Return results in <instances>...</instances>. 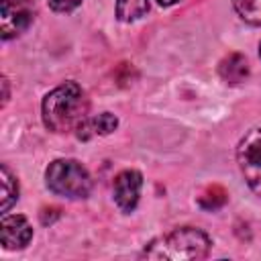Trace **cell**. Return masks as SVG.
Wrapping results in <instances>:
<instances>
[{
    "label": "cell",
    "instance_id": "cell-9",
    "mask_svg": "<svg viewBox=\"0 0 261 261\" xmlns=\"http://www.w3.org/2000/svg\"><path fill=\"white\" fill-rule=\"evenodd\" d=\"M218 71H220L224 82L239 84V82H243L249 75V65H247V59L241 53H230L226 59L220 61Z\"/></svg>",
    "mask_w": 261,
    "mask_h": 261
},
{
    "label": "cell",
    "instance_id": "cell-5",
    "mask_svg": "<svg viewBox=\"0 0 261 261\" xmlns=\"http://www.w3.org/2000/svg\"><path fill=\"white\" fill-rule=\"evenodd\" d=\"M35 8L29 0H2L0 8V35L4 41L20 35L33 22Z\"/></svg>",
    "mask_w": 261,
    "mask_h": 261
},
{
    "label": "cell",
    "instance_id": "cell-3",
    "mask_svg": "<svg viewBox=\"0 0 261 261\" xmlns=\"http://www.w3.org/2000/svg\"><path fill=\"white\" fill-rule=\"evenodd\" d=\"M47 188L63 198H86L92 192L88 169L75 159H55L45 171Z\"/></svg>",
    "mask_w": 261,
    "mask_h": 261
},
{
    "label": "cell",
    "instance_id": "cell-13",
    "mask_svg": "<svg viewBox=\"0 0 261 261\" xmlns=\"http://www.w3.org/2000/svg\"><path fill=\"white\" fill-rule=\"evenodd\" d=\"M47 2L55 12H71L82 4V0H47Z\"/></svg>",
    "mask_w": 261,
    "mask_h": 261
},
{
    "label": "cell",
    "instance_id": "cell-12",
    "mask_svg": "<svg viewBox=\"0 0 261 261\" xmlns=\"http://www.w3.org/2000/svg\"><path fill=\"white\" fill-rule=\"evenodd\" d=\"M232 6L245 22L261 27V0H232Z\"/></svg>",
    "mask_w": 261,
    "mask_h": 261
},
{
    "label": "cell",
    "instance_id": "cell-6",
    "mask_svg": "<svg viewBox=\"0 0 261 261\" xmlns=\"http://www.w3.org/2000/svg\"><path fill=\"white\" fill-rule=\"evenodd\" d=\"M141 188H143V175L137 169L120 171L114 177V184H112V194H114L116 206L122 212H133L139 204Z\"/></svg>",
    "mask_w": 261,
    "mask_h": 261
},
{
    "label": "cell",
    "instance_id": "cell-1",
    "mask_svg": "<svg viewBox=\"0 0 261 261\" xmlns=\"http://www.w3.org/2000/svg\"><path fill=\"white\" fill-rule=\"evenodd\" d=\"M88 98L80 84L65 82L51 90L43 100V122L53 133L77 128L88 116Z\"/></svg>",
    "mask_w": 261,
    "mask_h": 261
},
{
    "label": "cell",
    "instance_id": "cell-2",
    "mask_svg": "<svg viewBox=\"0 0 261 261\" xmlns=\"http://www.w3.org/2000/svg\"><path fill=\"white\" fill-rule=\"evenodd\" d=\"M210 237L194 226H179L169 230L167 234L151 241L143 257L155 259V261H192V259H204L210 251Z\"/></svg>",
    "mask_w": 261,
    "mask_h": 261
},
{
    "label": "cell",
    "instance_id": "cell-7",
    "mask_svg": "<svg viewBox=\"0 0 261 261\" xmlns=\"http://www.w3.org/2000/svg\"><path fill=\"white\" fill-rule=\"evenodd\" d=\"M0 239L4 249H22L33 239V228L29 220L20 214H6L0 222Z\"/></svg>",
    "mask_w": 261,
    "mask_h": 261
},
{
    "label": "cell",
    "instance_id": "cell-4",
    "mask_svg": "<svg viewBox=\"0 0 261 261\" xmlns=\"http://www.w3.org/2000/svg\"><path fill=\"white\" fill-rule=\"evenodd\" d=\"M237 163L247 186L261 196V128H251L239 141Z\"/></svg>",
    "mask_w": 261,
    "mask_h": 261
},
{
    "label": "cell",
    "instance_id": "cell-8",
    "mask_svg": "<svg viewBox=\"0 0 261 261\" xmlns=\"http://www.w3.org/2000/svg\"><path fill=\"white\" fill-rule=\"evenodd\" d=\"M116 126H118V118L110 112H102V114H96V116H86L77 124L75 135H77V139L88 141L96 135H110Z\"/></svg>",
    "mask_w": 261,
    "mask_h": 261
},
{
    "label": "cell",
    "instance_id": "cell-10",
    "mask_svg": "<svg viewBox=\"0 0 261 261\" xmlns=\"http://www.w3.org/2000/svg\"><path fill=\"white\" fill-rule=\"evenodd\" d=\"M149 12V0H116V18L133 22Z\"/></svg>",
    "mask_w": 261,
    "mask_h": 261
},
{
    "label": "cell",
    "instance_id": "cell-15",
    "mask_svg": "<svg viewBox=\"0 0 261 261\" xmlns=\"http://www.w3.org/2000/svg\"><path fill=\"white\" fill-rule=\"evenodd\" d=\"M259 55H261V45H259Z\"/></svg>",
    "mask_w": 261,
    "mask_h": 261
},
{
    "label": "cell",
    "instance_id": "cell-11",
    "mask_svg": "<svg viewBox=\"0 0 261 261\" xmlns=\"http://www.w3.org/2000/svg\"><path fill=\"white\" fill-rule=\"evenodd\" d=\"M0 181H2V204H0V208H2V212H8V208L18 198V181L6 165L0 167Z\"/></svg>",
    "mask_w": 261,
    "mask_h": 261
},
{
    "label": "cell",
    "instance_id": "cell-14",
    "mask_svg": "<svg viewBox=\"0 0 261 261\" xmlns=\"http://www.w3.org/2000/svg\"><path fill=\"white\" fill-rule=\"evenodd\" d=\"M175 2H179V0H157L159 6H171V4H175Z\"/></svg>",
    "mask_w": 261,
    "mask_h": 261
}]
</instances>
